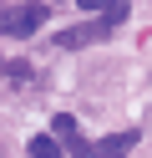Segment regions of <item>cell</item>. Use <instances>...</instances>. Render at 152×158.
I'll return each instance as SVG.
<instances>
[{
	"label": "cell",
	"mask_w": 152,
	"mask_h": 158,
	"mask_svg": "<svg viewBox=\"0 0 152 158\" xmlns=\"http://www.w3.org/2000/svg\"><path fill=\"white\" fill-rule=\"evenodd\" d=\"M30 153H36V158H51V153H61V138H46V133H36V138H30Z\"/></svg>",
	"instance_id": "obj_4"
},
{
	"label": "cell",
	"mask_w": 152,
	"mask_h": 158,
	"mask_svg": "<svg viewBox=\"0 0 152 158\" xmlns=\"http://www.w3.org/2000/svg\"><path fill=\"white\" fill-rule=\"evenodd\" d=\"M0 66H5V61H0Z\"/></svg>",
	"instance_id": "obj_7"
},
{
	"label": "cell",
	"mask_w": 152,
	"mask_h": 158,
	"mask_svg": "<svg viewBox=\"0 0 152 158\" xmlns=\"http://www.w3.org/2000/svg\"><path fill=\"white\" fill-rule=\"evenodd\" d=\"M0 72H5L10 82H30V61H5Z\"/></svg>",
	"instance_id": "obj_5"
},
{
	"label": "cell",
	"mask_w": 152,
	"mask_h": 158,
	"mask_svg": "<svg viewBox=\"0 0 152 158\" xmlns=\"http://www.w3.org/2000/svg\"><path fill=\"white\" fill-rule=\"evenodd\" d=\"M117 0H81V10H111Z\"/></svg>",
	"instance_id": "obj_6"
},
{
	"label": "cell",
	"mask_w": 152,
	"mask_h": 158,
	"mask_svg": "<svg viewBox=\"0 0 152 158\" xmlns=\"http://www.w3.org/2000/svg\"><path fill=\"white\" fill-rule=\"evenodd\" d=\"M56 138L66 143V153H86V138L76 133V117L71 112H56Z\"/></svg>",
	"instance_id": "obj_2"
},
{
	"label": "cell",
	"mask_w": 152,
	"mask_h": 158,
	"mask_svg": "<svg viewBox=\"0 0 152 158\" xmlns=\"http://www.w3.org/2000/svg\"><path fill=\"white\" fill-rule=\"evenodd\" d=\"M137 138H142L137 127H122V133H107L96 148H91V153H127V148H137Z\"/></svg>",
	"instance_id": "obj_3"
},
{
	"label": "cell",
	"mask_w": 152,
	"mask_h": 158,
	"mask_svg": "<svg viewBox=\"0 0 152 158\" xmlns=\"http://www.w3.org/2000/svg\"><path fill=\"white\" fill-rule=\"evenodd\" d=\"M41 26H46V5H41V0L0 10V36H36Z\"/></svg>",
	"instance_id": "obj_1"
}]
</instances>
